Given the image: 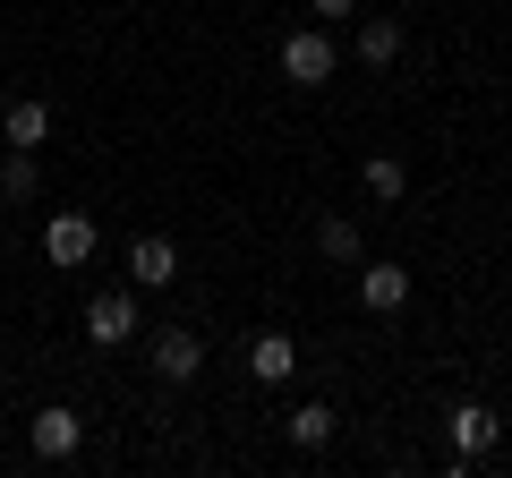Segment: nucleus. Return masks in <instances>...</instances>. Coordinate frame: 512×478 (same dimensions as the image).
<instances>
[{
	"instance_id": "f3484780",
	"label": "nucleus",
	"mask_w": 512,
	"mask_h": 478,
	"mask_svg": "<svg viewBox=\"0 0 512 478\" xmlns=\"http://www.w3.org/2000/svg\"><path fill=\"white\" fill-rule=\"evenodd\" d=\"M0 171H9V154H0Z\"/></svg>"
},
{
	"instance_id": "39448f33",
	"label": "nucleus",
	"mask_w": 512,
	"mask_h": 478,
	"mask_svg": "<svg viewBox=\"0 0 512 478\" xmlns=\"http://www.w3.org/2000/svg\"><path fill=\"white\" fill-rule=\"evenodd\" d=\"M146 359H154V376H163V385H188V376L205 368V342H197L188 325H163V333H154V350H146Z\"/></svg>"
},
{
	"instance_id": "9b49d317",
	"label": "nucleus",
	"mask_w": 512,
	"mask_h": 478,
	"mask_svg": "<svg viewBox=\"0 0 512 478\" xmlns=\"http://www.w3.org/2000/svg\"><path fill=\"white\" fill-rule=\"evenodd\" d=\"M0 137H9V146H43V137H52V103H35V94H26V103H9Z\"/></svg>"
},
{
	"instance_id": "9d476101",
	"label": "nucleus",
	"mask_w": 512,
	"mask_h": 478,
	"mask_svg": "<svg viewBox=\"0 0 512 478\" xmlns=\"http://www.w3.org/2000/svg\"><path fill=\"white\" fill-rule=\"evenodd\" d=\"M333 427H342V419H333V410H325V402H299V410H291V419H282V436H291V444H299V453H316V444H333Z\"/></svg>"
},
{
	"instance_id": "6e6552de",
	"label": "nucleus",
	"mask_w": 512,
	"mask_h": 478,
	"mask_svg": "<svg viewBox=\"0 0 512 478\" xmlns=\"http://www.w3.org/2000/svg\"><path fill=\"white\" fill-rule=\"evenodd\" d=\"M291 368H299V342H291V333H256V342H248V376H256V385H282Z\"/></svg>"
},
{
	"instance_id": "20e7f679",
	"label": "nucleus",
	"mask_w": 512,
	"mask_h": 478,
	"mask_svg": "<svg viewBox=\"0 0 512 478\" xmlns=\"http://www.w3.org/2000/svg\"><path fill=\"white\" fill-rule=\"evenodd\" d=\"M444 436H453V461H478L495 436H504V419H495L487 402H453L444 410Z\"/></svg>"
},
{
	"instance_id": "423d86ee",
	"label": "nucleus",
	"mask_w": 512,
	"mask_h": 478,
	"mask_svg": "<svg viewBox=\"0 0 512 478\" xmlns=\"http://www.w3.org/2000/svg\"><path fill=\"white\" fill-rule=\"evenodd\" d=\"M77 436H86V419H77V410H60V402H52V410H35V427H26V444H35L43 461H69V453H77Z\"/></svg>"
},
{
	"instance_id": "f03ea898",
	"label": "nucleus",
	"mask_w": 512,
	"mask_h": 478,
	"mask_svg": "<svg viewBox=\"0 0 512 478\" xmlns=\"http://www.w3.org/2000/svg\"><path fill=\"white\" fill-rule=\"evenodd\" d=\"M86 342H94V350L137 342V299H128V291H94V299H86Z\"/></svg>"
},
{
	"instance_id": "4468645a",
	"label": "nucleus",
	"mask_w": 512,
	"mask_h": 478,
	"mask_svg": "<svg viewBox=\"0 0 512 478\" xmlns=\"http://www.w3.org/2000/svg\"><path fill=\"white\" fill-rule=\"evenodd\" d=\"M359 180H367V197H402V188H410V171L393 163V154H367V171H359Z\"/></svg>"
},
{
	"instance_id": "dca6fc26",
	"label": "nucleus",
	"mask_w": 512,
	"mask_h": 478,
	"mask_svg": "<svg viewBox=\"0 0 512 478\" xmlns=\"http://www.w3.org/2000/svg\"><path fill=\"white\" fill-rule=\"evenodd\" d=\"M316 9H325V26H333V18H350V9H359V0H316Z\"/></svg>"
},
{
	"instance_id": "2eb2a0df",
	"label": "nucleus",
	"mask_w": 512,
	"mask_h": 478,
	"mask_svg": "<svg viewBox=\"0 0 512 478\" xmlns=\"http://www.w3.org/2000/svg\"><path fill=\"white\" fill-rule=\"evenodd\" d=\"M0 197H35V146L9 154V171H0Z\"/></svg>"
},
{
	"instance_id": "1a4fd4ad",
	"label": "nucleus",
	"mask_w": 512,
	"mask_h": 478,
	"mask_svg": "<svg viewBox=\"0 0 512 478\" xmlns=\"http://www.w3.org/2000/svg\"><path fill=\"white\" fill-rule=\"evenodd\" d=\"M128 274L146 282V291H163V282L180 274V248H171V239H137V248H128Z\"/></svg>"
},
{
	"instance_id": "ddd939ff",
	"label": "nucleus",
	"mask_w": 512,
	"mask_h": 478,
	"mask_svg": "<svg viewBox=\"0 0 512 478\" xmlns=\"http://www.w3.org/2000/svg\"><path fill=\"white\" fill-rule=\"evenodd\" d=\"M359 60H367V69H393V60H402V26H393V18H367L359 26Z\"/></svg>"
},
{
	"instance_id": "7ed1b4c3",
	"label": "nucleus",
	"mask_w": 512,
	"mask_h": 478,
	"mask_svg": "<svg viewBox=\"0 0 512 478\" xmlns=\"http://www.w3.org/2000/svg\"><path fill=\"white\" fill-rule=\"evenodd\" d=\"M94 239H103V231H94V214H52V222H43V257H52L60 274H77V265L94 257Z\"/></svg>"
},
{
	"instance_id": "f8f14e48",
	"label": "nucleus",
	"mask_w": 512,
	"mask_h": 478,
	"mask_svg": "<svg viewBox=\"0 0 512 478\" xmlns=\"http://www.w3.org/2000/svg\"><path fill=\"white\" fill-rule=\"evenodd\" d=\"M316 257H325V265H359V222L325 214V222H316Z\"/></svg>"
},
{
	"instance_id": "0eeeda50",
	"label": "nucleus",
	"mask_w": 512,
	"mask_h": 478,
	"mask_svg": "<svg viewBox=\"0 0 512 478\" xmlns=\"http://www.w3.org/2000/svg\"><path fill=\"white\" fill-rule=\"evenodd\" d=\"M359 308H376V316L410 308V274L402 265H359Z\"/></svg>"
},
{
	"instance_id": "f257e3e1",
	"label": "nucleus",
	"mask_w": 512,
	"mask_h": 478,
	"mask_svg": "<svg viewBox=\"0 0 512 478\" xmlns=\"http://www.w3.org/2000/svg\"><path fill=\"white\" fill-rule=\"evenodd\" d=\"M333 69H342V52H333L325 26H299V35L282 43V77H291V86H325Z\"/></svg>"
}]
</instances>
